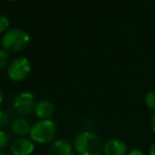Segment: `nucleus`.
<instances>
[{
  "label": "nucleus",
  "mask_w": 155,
  "mask_h": 155,
  "mask_svg": "<svg viewBox=\"0 0 155 155\" xmlns=\"http://www.w3.org/2000/svg\"><path fill=\"white\" fill-rule=\"evenodd\" d=\"M54 110L55 108L50 100H41L36 102L34 114L39 119H50V117L54 114Z\"/></svg>",
  "instance_id": "nucleus-9"
},
{
  "label": "nucleus",
  "mask_w": 155,
  "mask_h": 155,
  "mask_svg": "<svg viewBox=\"0 0 155 155\" xmlns=\"http://www.w3.org/2000/svg\"><path fill=\"white\" fill-rule=\"evenodd\" d=\"M75 151L78 155H103V143L93 131H83L76 137Z\"/></svg>",
  "instance_id": "nucleus-1"
},
{
  "label": "nucleus",
  "mask_w": 155,
  "mask_h": 155,
  "mask_svg": "<svg viewBox=\"0 0 155 155\" xmlns=\"http://www.w3.org/2000/svg\"><path fill=\"white\" fill-rule=\"evenodd\" d=\"M145 102L150 110L155 112V92L154 91H151V92L147 93L146 98H145Z\"/></svg>",
  "instance_id": "nucleus-11"
},
{
  "label": "nucleus",
  "mask_w": 155,
  "mask_h": 155,
  "mask_svg": "<svg viewBox=\"0 0 155 155\" xmlns=\"http://www.w3.org/2000/svg\"><path fill=\"white\" fill-rule=\"evenodd\" d=\"M103 154L105 155H126L128 146L119 138H111L103 143Z\"/></svg>",
  "instance_id": "nucleus-7"
},
{
  "label": "nucleus",
  "mask_w": 155,
  "mask_h": 155,
  "mask_svg": "<svg viewBox=\"0 0 155 155\" xmlns=\"http://www.w3.org/2000/svg\"><path fill=\"white\" fill-rule=\"evenodd\" d=\"M31 128L32 126L25 117H19V118L14 119L11 124V129H12L13 133L20 137H25L26 135H29L31 132Z\"/></svg>",
  "instance_id": "nucleus-10"
},
{
  "label": "nucleus",
  "mask_w": 155,
  "mask_h": 155,
  "mask_svg": "<svg viewBox=\"0 0 155 155\" xmlns=\"http://www.w3.org/2000/svg\"><path fill=\"white\" fill-rule=\"evenodd\" d=\"M126 155H145V154L140 150H132V151H130Z\"/></svg>",
  "instance_id": "nucleus-16"
},
{
  "label": "nucleus",
  "mask_w": 155,
  "mask_h": 155,
  "mask_svg": "<svg viewBox=\"0 0 155 155\" xmlns=\"http://www.w3.org/2000/svg\"><path fill=\"white\" fill-rule=\"evenodd\" d=\"M34 150L35 143L30 137H18L10 146V152L12 155H31Z\"/></svg>",
  "instance_id": "nucleus-6"
},
{
  "label": "nucleus",
  "mask_w": 155,
  "mask_h": 155,
  "mask_svg": "<svg viewBox=\"0 0 155 155\" xmlns=\"http://www.w3.org/2000/svg\"><path fill=\"white\" fill-rule=\"evenodd\" d=\"M30 42V36L27 32L20 29H13L5 32L2 37V49L8 53L21 52L28 47Z\"/></svg>",
  "instance_id": "nucleus-3"
},
{
  "label": "nucleus",
  "mask_w": 155,
  "mask_h": 155,
  "mask_svg": "<svg viewBox=\"0 0 155 155\" xmlns=\"http://www.w3.org/2000/svg\"><path fill=\"white\" fill-rule=\"evenodd\" d=\"M58 132V124L54 120L50 119H41L32 126L29 137L34 143L46 145L54 139Z\"/></svg>",
  "instance_id": "nucleus-2"
},
{
  "label": "nucleus",
  "mask_w": 155,
  "mask_h": 155,
  "mask_svg": "<svg viewBox=\"0 0 155 155\" xmlns=\"http://www.w3.org/2000/svg\"><path fill=\"white\" fill-rule=\"evenodd\" d=\"M0 155H8V154H6L5 152L2 151V150H0Z\"/></svg>",
  "instance_id": "nucleus-20"
},
{
  "label": "nucleus",
  "mask_w": 155,
  "mask_h": 155,
  "mask_svg": "<svg viewBox=\"0 0 155 155\" xmlns=\"http://www.w3.org/2000/svg\"><path fill=\"white\" fill-rule=\"evenodd\" d=\"M31 73V63L29 59L19 57L14 59L8 67V76L13 81H23Z\"/></svg>",
  "instance_id": "nucleus-4"
},
{
  "label": "nucleus",
  "mask_w": 155,
  "mask_h": 155,
  "mask_svg": "<svg viewBox=\"0 0 155 155\" xmlns=\"http://www.w3.org/2000/svg\"><path fill=\"white\" fill-rule=\"evenodd\" d=\"M10 1H16V0H10Z\"/></svg>",
  "instance_id": "nucleus-21"
},
{
  "label": "nucleus",
  "mask_w": 155,
  "mask_h": 155,
  "mask_svg": "<svg viewBox=\"0 0 155 155\" xmlns=\"http://www.w3.org/2000/svg\"><path fill=\"white\" fill-rule=\"evenodd\" d=\"M49 155H75V147L69 141L65 139H55L51 143L49 150Z\"/></svg>",
  "instance_id": "nucleus-8"
},
{
  "label": "nucleus",
  "mask_w": 155,
  "mask_h": 155,
  "mask_svg": "<svg viewBox=\"0 0 155 155\" xmlns=\"http://www.w3.org/2000/svg\"><path fill=\"white\" fill-rule=\"evenodd\" d=\"M9 61V53L3 49H0V71L5 69Z\"/></svg>",
  "instance_id": "nucleus-12"
},
{
  "label": "nucleus",
  "mask_w": 155,
  "mask_h": 155,
  "mask_svg": "<svg viewBox=\"0 0 155 155\" xmlns=\"http://www.w3.org/2000/svg\"><path fill=\"white\" fill-rule=\"evenodd\" d=\"M9 123V115L5 113V111L0 109V129L3 130L4 127Z\"/></svg>",
  "instance_id": "nucleus-15"
},
{
  "label": "nucleus",
  "mask_w": 155,
  "mask_h": 155,
  "mask_svg": "<svg viewBox=\"0 0 155 155\" xmlns=\"http://www.w3.org/2000/svg\"><path fill=\"white\" fill-rule=\"evenodd\" d=\"M10 27V20L6 16L0 14V33L5 32Z\"/></svg>",
  "instance_id": "nucleus-14"
},
{
  "label": "nucleus",
  "mask_w": 155,
  "mask_h": 155,
  "mask_svg": "<svg viewBox=\"0 0 155 155\" xmlns=\"http://www.w3.org/2000/svg\"><path fill=\"white\" fill-rule=\"evenodd\" d=\"M35 97L30 92H21L17 94L13 100V109L21 116H29L35 109Z\"/></svg>",
  "instance_id": "nucleus-5"
},
{
  "label": "nucleus",
  "mask_w": 155,
  "mask_h": 155,
  "mask_svg": "<svg viewBox=\"0 0 155 155\" xmlns=\"http://www.w3.org/2000/svg\"><path fill=\"white\" fill-rule=\"evenodd\" d=\"M3 93H2V91H1V89H0V104H2V101H3Z\"/></svg>",
  "instance_id": "nucleus-19"
},
{
  "label": "nucleus",
  "mask_w": 155,
  "mask_h": 155,
  "mask_svg": "<svg viewBox=\"0 0 155 155\" xmlns=\"http://www.w3.org/2000/svg\"><path fill=\"white\" fill-rule=\"evenodd\" d=\"M149 155H155V143H152L149 148Z\"/></svg>",
  "instance_id": "nucleus-17"
},
{
  "label": "nucleus",
  "mask_w": 155,
  "mask_h": 155,
  "mask_svg": "<svg viewBox=\"0 0 155 155\" xmlns=\"http://www.w3.org/2000/svg\"><path fill=\"white\" fill-rule=\"evenodd\" d=\"M151 124H152V129H153V131L155 132V112L153 113V115L151 117Z\"/></svg>",
  "instance_id": "nucleus-18"
},
{
  "label": "nucleus",
  "mask_w": 155,
  "mask_h": 155,
  "mask_svg": "<svg viewBox=\"0 0 155 155\" xmlns=\"http://www.w3.org/2000/svg\"><path fill=\"white\" fill-rule=\"evenodd\" d=\"M9 143V134L4 130L0 129V150L4 149Z\"/></svg>",
  "instance_id": "nucleus-13"
}]
</instances>
